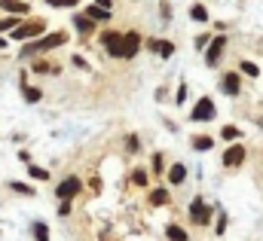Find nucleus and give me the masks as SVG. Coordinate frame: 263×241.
<instances>
[{"label": "nucleus", "instance_id": "obj_9", "mask_svg": "<svg viewBox=\"0 0 263 241\" xmlns=\"http://www.w3.org/2000/svg\"><path fill=\"white\" fill-rule=\"evenodd\" d=\"M242 162H245V147H242V144H233V147L224 153V165H227V168H239Z\"/></svg>", "mask_w": 263, "mask_h": 241}, {"label": "nucleus", "instance_id": "obj_27", "mask_svg": "<svg viewBox=\"0 0 263 241\" xmlns=\"http://www.w3.org/2000/svg\"><path fill=\"white\" fill-rule=\"evenodd\" d=\"M9 186H12L15 193H21V196H34V190H31L28 183H18V180H15V183H9Z\"/></svg>", "mask_w": 263, "mask_h": 241}, {"label": "nucleus", "instance_id": "obj_18", "mask_svg": "<svg viewBox=\"0 0 263 241\" xmlns=\"http://www.w3.org/2000/svg\"><path fill=\"white\" fill-rule=\"evenodd\" d=\"M190 18H193V21H208V9H205L202 3H193V6H190Z\"/></svg>", "mask_w": 263, "mask_h": 241}, {"label": "nucleus", "instance_id": "obj_13", "mask_svg": "<svg viewBox=\"0 0 263 241\" xmlns=\"http://www.w3.org/2000/svg\"><path fill=\"white\" fill-rule=\"evenodd\" d=\"M184 180H187V168H184L181 162L172 165V168H169V183H172V186H181Z\"/></svg>", "mask_w": 263, "mask_h": 241}, {"label": "nucleus", "instance_id": "obj_11", "mask_svg": "<svg viewBox=\"0 0 263 241\" xmlns=\"http://www.w3.org/2000/svg\"><path fill=\"white\" fill-rule=\"evenodd\" d=\"M221 89H224V95H239V92H242V79H239V73H224Z\"/></svg>", "mask_w": 263, "mask_h": 241}, {"label": "nucleus", "instance_id": "obj_37", "mask_svg": "<svg viewBox=\"0 0 263 241\" xmlns=\"http://www.w3.org/2000/svg\"><path fill=\"white\" fill-rule=\"evenodd\" d=\"M3 46H6V40H3V37H0V49H3Z\"/></svg>", "mask_w": 263, "mask_h": 241}, {"label": "nucleus", "instance_id": "obj_17", "mask_svg": "<svg viewBox=\"0 0 263 241\" xmlns=\"http://www.w3.org/2000/svg\"><path fill=\"white\" fill-rule=\"evenodd\" d=\"M150 205H153V208L169 205V190H153V193H150Z\"/></svg>", "mask_w": 263, "mask_h": 241}, {"label": "nucleus", "instance_id": "obj_21", "mask_svg": "<svg viewBox=\"0 0 263 241\" xmlns=\"http://www.w3.org/2000/svg\"><path fill=\"white\" fill-rule=\"evenodd\" d=\"M86 15H89V18H95V21H104V18H110V12H107V9H101L98 3H92Z\"/></svg>", "mask_w": 263, "mask_h": 241}, {"label": "nucleus", "instance_id": "obj_31", "mask_svg": "<svg viewBox=\"0 0 263 241\" xmlns=\"http://www.w3.org/2000/svg\"><path fill=\"white\" fill-rule=\"evenodd\" d=\"M162 165H165V162H162V153H156V156H153V171L162 174Z\"/></svg>", "mask_w": 263, "mask_h": 241}, {"label": "nucleus", "instance_id": "obj_25", "mask_svg": "<svg viewBox=\"0 0 263 241\" xmlns=\"http://www.w3.org/2000/svg\"><path fill=\"white\" fill-rule=\"evenodd\" d=\"M132 183H135V186H144V183H147V171H144V168H135V171H132Z\"/></svg>", "mask_w": 263, "mask_h": 241}, {"label": "nucleus", "instance_id": "obj_15", "mask_svg": "<svg viewBox=\"0 0 263 241\" xmlns=\"http://www.w3.org/2000/svg\"><path fill=\"white\" fill-rule=\"evenodd\" d=\"M74 24H77L80 34H92L95 31V18H89V15H74Z\"/></svg>", "mask_w": 263, "mask_h": 241}, {"label": "nucleus", "instance_id": "obj_22", "mask_svg": "<svg viewBox=\"0 0 263 241\" xmlns=\"http://www.w3.org/2000/svg\"><path fill=\"white\" fill-rule=\"evenodd\" d=\"M28 174H31L34 180H49V171L40 168V165H28Z\"/></svg>", "mask_w": 263, "mask_h": 241}, {"label": "nucleus", "instance_id": "obj_23", "mask_svg": "<svg viewBox=\"0 0 263 241\" xmlns=\"http://www.w3.org/2000/svg\"><path fill=\"white\" fill-rule=\"evenodd\" d=\"M242 73H245V76H260V67H257L254 61H242Z\"/></svg>", "mask_w": 263, "mask_h": 241}, {"label": "nucleus", "instance_id": "obj_35", "mask_svg": "<svg viewBox=\"0 0 263 241\" xmlns=\"http://www.w3.org/2000/svg\"><path fill=\"white\" fill-rule=\"evenodd\" d=\"M162 18H172V6H169V0H162Z\"/></svg>", "mask_w": 263, "mask_h": 241}, {"label": "nucleus", "instance_id": "obj_1", "mask_svg": "<svg viewBox=\"0 0 263 241\" xmlns=\"http://www.w3.org/2000/svg\"><path fill=\"white\" fill-rule=\"evenodd\" d=\"M67 43V34L64 31H55V34H46V37H37L34 43H28L21 49V55H34V52H49V49H58Z\"/></svg>", "mask_w": 263, "mask_h": 241}, {"label": "nucleus", "instance_id": "obj_5", "mask_svg": "<svg viewBox=\"0 0 263 241\" xmlns=\"http://www.w3.org/2000/svg\"><path fill=\"white\" fill-rule=\"evenodd\" d=\"M190 220H193L196 226H208V223H211V208H208L202 199H193V202H190Z\"/></svg>", "mask_w": 263, "mask_h": 241}, {"label": "nucleus", "instance_id": "obj_10", "mask_svg": "<svg viewBox=\"0 0 263 241\" xmlns=\"http://www.w3.org/2000/svg\"><path fill=\"white\" fill-rule=\"evenodd\" d=\"M147 49H150V52H156V55H162V58L175 55V43H169V40H156V37H150V40H147Z\"/></svg>", "mask_w": 263, "mask_h": 241}, {"label": "nucleus", "instance_id": "obj_34", "mask_svg": "<svg viewBox=\"0 0 263 241\" xmlns=\"http://www.w3.org/2000/svg\"><path fill=\"white\" fill-rule=\"evenodd\" d=\"M184 98H187V86L181 83V86H178V104H184Z\"/></svg>", "mask_w": 263, "mask_h": 241}, {"label": "nucleus", "instance_id": "obj_32", "mask_svg": "<svg viewBox=\"0 0 263 241\" xmlns=\"http://www.w3.org/2000/svg\"><path fill=\"white\" fill-rule=\"evenodd\" d=\"M58 214H61V217H67V214H70V199H61V208H58Z\"/></svg>", "mask_w": 263, "mask_h": 241}, {"label": "nucleus", "instance_id": "obj_26", "mask_svg": "<svg viewBox=\"0 0 263 241\" xmlns=\"http://www.w3.org/2000/svg\"><path fill=\"white\" fill-rule=\"evenodd\" d=\"M18 21H21V15H9V18H3V21H0V31H12V28H18Z\"/></svg>", "mask_w": 263, "mask_h": 241}, {"label": "nucleus", "instance_id": "obj_30", "mask_svg": "<svg viewBox=\"0 0 263 241\" xmlns=\"http://www.w3.org/2000/svg\"><path fill=\"white\" fill-rule=\"evenodd\" d=\"M126 150H129V153H138V138H135V135L126 138Z\"/></svg>", "mask_w": 263, "mask_h": 241}, {"label": "nucleus", "instance_id": "obj_36", "mask_svg": "<svg viewBox=\"0 0 263 241\" xmlns=\"http://www.w3.org/2000/svg\"><path fill=\"white\" fill-rule=\"evenodd\" d=\"M95 3H98V6H101V9H107V12H110V6H113V3H110V0H95Z\"/></svg>", "mask_w": 263, "mask_h": 241}, {"label": "nucleus", "instance_id": "obj_16", "mask_svg": "<svg viewBox=\"0 0 263 241\" xmlns=\"http://www.w3.org/2000/svg\"><path fill=\"white\" fill-rule=\"evenodd\" d=\"M211 147H214V141H211L208 135H196V138H193V150L205 153V150H211Z\"/></svg>", "mask_w": 263, "mask_h": 241}, {"label": "nucleus", "instance_id": "obj_3", "mask_svg": "<svg viewBox=\"0 0 263 241\" xmlns=\"http://www.w3.org/2000/svg\"><path fill=\"white\" fill-rule=\"evenodd\" d=\"M101 46L107 49L110 58H123V34L119 31H104L101 34Z\"/></svg>", "mask_w": 263, "mask_h": 241}, {"label": "nucleus", "instance_id": "obj_7", "mask_svg": "<svg viewBox=\"0 0 263 241\" xmlns=\"http://www.w3.org/2000/svg\"><path fill=\"white\" fill-rule=\"evenodd\" d=\"M224 46H227V37H214V40L208 43V52H205V64H208V67H218V61H221V55H224Z\"/></svg>", "mask_w": 263, "mask_h": 241}, {"label": "nucleus", "instance_id": "obj_33", "mask_svg": "<svg viewBox=\"0 0 263 241\" xmlns=\"http://www.w3.org/2000/svg\"><path fill=\"white\" fill-rule=\"evenodd\" d=\"M214 229H218V235H224V232H227V217H224V214H221V220H218V226H214Z\"/></svg>", "mask_w": 263, "mask_h": 241}, {"label": "nucleus", "instance_id": "obj_24", "mask_svg": "<svg viewBox=\"0 0 263 241\" xmlns=\"http://www.w3.org/2000/svg\"><path fill=\"white\" fill-rule=\"evenodd\" d=\"M239 135H242V128H236V125H227V128L221 131V138H224V141H236Z\"/></svg>", "mask_w": 263, "mask_h": 241}, {"label": "nucleus", "instance_id": "obj_12", "mask_svg": "<svg viewBox=\"0 0 263 241\" xmlns=\"http://www.w3.org/2000/svg\"><path fill=\"white\" fill-rule=\"evenodd\" d=\"M0 6H3L9 15H25V12H28V0H0Z\"/></svg>", "mask_w": 263, "mask_h": 241}, {"label": "nucleus", "instance_id": "obj_20", "mask_svg": "<svg viewBox=\"0 0 263 241\" xmlns=\"http://www.w3.org/2000/svg\"><path fill=\"white\" fill-rule=\"evenodd\" d=\"M31 232H34V241H49V226L46 223H34Z\"/></svg>", "mask_w": 263, "mask_h": 241}, {"label": "nucleus", "instance_id": "obj_6", "mask_svg": "<svg viewBox=\"0 0 263 241\" xmlns=\"http://www.w3.org/2000/svg\"><path fill=\"white\" fill-rule=\"evenodd\" d=\"M141 49V34L138 31H126L123 34V58H135Z\"/></svg>", "mask_w": 263, "mask_h": 241}, {"label": "nucleus", "instance_id": "obj_28", "mask_svg": "<svg viewBox=\"0 0 263 241\" xmlns=\"http://www.w3.org/2000/svg\"><path fill=\"white\" fill-rule=\"evenodd\" d=\"M49 6H58V9H67V6H77L80 0H46Z\"/></svg>", "mask_w": 263, "mask_h": 241}, {"label": "nucleus", "instance_id": "obj_14", "mask_svg": "<svg viewBox=\"0 0 263 241\" xmlns=\"http://www.w3.org/2000/svg\"><path fill=\"white\" fill-rule=\"evenodd\" d=\"M21 95H25V101H28V104H37V101L43 98V92H40V89H34V86H28V83H25V73H21Z\"/></svg>", "mask_w": 263, "mask_h": 241}, {"label": "nucleus", "instance_id": "obj_29", "mask_svg": "<svg viewBox=\"0 0 263 241\" xmlns=\"http://www.w3.org/2000/svg\"><path fill=\"white\" fill-rule=\"evenodd\" d=\"M34 70H37V73H49V70H55V67H52L49 61H34Z\"/></svg>", "mask_w": 263, "mask_h": 241}, {"label": "nucleus", "instance_id": "obj_2", "mask_svg": "<svg viewBox=\"0 0 263 241\" xmlns=\"http://www.w3.org/2000/svg\"><path fill=\"white\" fill-rule=\"evenodd\" d=\"M43 31H46L43 21H18V28L9 31V40H34V37H40Z\"/></svg>", "mask_w": 263, "mask_h": 241}, {"label": "nucleus", "instance_id": "obj_8", "mask_svg": "<svg viewBox=\"0 0 263 241\" xmlns=\"http://www.w3.org/2000/svg\"><path fill=\"white\" fill-rule=\"evenodd\" d=\"M80 186H83L80 177H64V180L55 186V196H58V199H74V196L80 193Z\"/></svg>", "mask_w": 263, "mask_h": 241}, {"label": "nucleus", "instance_id": "obj_19", "mask_svg": "<svg viewBox=\"0 0 263 241\" xmlns=\"http://www.w3.org/2000/svg\"><path fill=\"white\" fill-rule=\"evenodd\" d=\"M165 235H169V241H187V232H184L181 226H175V223L165 226Z\"/></svg>", "mask_w": 263, "mask_h": 241}, {"label": "nucleus", "instance_id": "obj_4", "mask_svg": "<svg viewBox=\"0 0 263 241\" xmlns=\"http://www.w3.org/2000/svg\"><path fill=\"white\" fill-rule=\"evenodd\" d=\"M214 113H218L214 101H211V98H202V101L190 110V119H193V122H208V119H214Z\"/></svg>", "mask_w": 263, "mask_h": 241}]
</instances>
